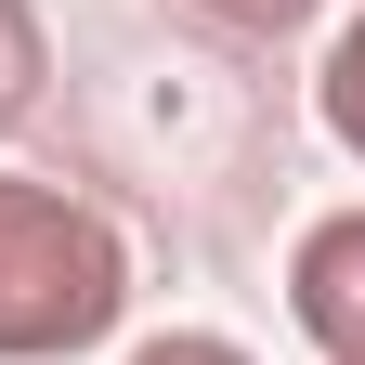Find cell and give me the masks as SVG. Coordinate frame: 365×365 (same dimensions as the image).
Here are the masks:
<instances>
[{
  "label": "cell",
  "instance_id": "cell-4",
  "mask_svg": "<svg viewBox=\"0 0 365 365\" xmlns=\"http://www.w3.org/2000/svg\"><path fill=\"white\" fill-rule=\"evenodd\" d=\"M313 118H327V144L365 170V0H352V26L327 39V66H313Z\"/></svg>",
  "mask_w": 365,
  "mask_h": 365
},
{
  "label": "cell",
  "instance_id": "cell-2",
  "mask_svg": "<svg viewBox=\"0 0 365 365\" xmlns=\"http://www.w3.org/2000/svg\"><path fill=\"white\" fill-rule=\"evenodd\" d=\"M287 327L327 365H365V209L300 222V248H287Z\"/></svg>",
  "mask_w": 365,
  "mask_h": 365
},
{
  "label": "cell",
  "instance_id": "cell-6",
  "mask_svg": "<svg viewBox=\"0 0 365 365\" xmlns=\"http://www.w3.org/2000/svg\"><path fill=\"white\" fill-rule=\"evenodd\" d=\"M118 365H261L248 339H222V327H157V339H130Z\"/></svg>",
  "mask_w": 365,
  "mask_h": 365
},
{
  "label": "cell",
  "instance_id": "cell-1",
  "mask_svg": "<svg viewBox=\"0 0 365 365\" xmlns=\"http://www.w3.org/2000/svg\"><path fill=\"white\" fill-rule=\"evenodd\" d=\"M130 327V235L39 170H0V365H78Z\"/></svg>",
  "mask_w": 365,
  "mask_h": 365
},
{
  "label": "cell",
  "instance_id": "cell-5",
  "mask_svg": "<svg viewBox=\"0 0 365 365\" xmlns=\"http://www.w3.org/2000/svg\"><path fill=\"white\" fill-rule=\"evenodd\" d=\"M182 14H196V26H222V39H300L327 0H182Z\"/></svg>",
  "mask_w": 365,
  "mask_h": 365
},
{
  "label": "cell",
  "instance_id": "cell-3",
  "mask_svg": "<svg viewBox=\"0 0 365 365\" xmlns=\"http://www.w3.org/2000/svg\"><path fill=\"white\" fill-rule=\"evenodd\" d=\"M39 91H53V26H39V0H0V144L39 118Z\"/></svg>",
  "mask_w": 365,
  "mask_h": 365
}]
</instances>
